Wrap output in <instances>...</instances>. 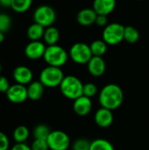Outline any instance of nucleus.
Returning <instances> with one entry per match:
<instances>
[{"instance_id":"nucleus-1","label":"nucleus","mask_w":149,"mask_h":150,"mask_svg":"<svg viewBox=\"0 0 149 150\" xmlns=\"http://www.w3.org/2000/svg\"><path fill=\"white\" fill-rule=\"evenodd\" d=\"M124 93L120 86L115 83L106 84L99 92L98 101L103 108L114 111L123 103Z\"/></svg>"},{"instance_id":"nucleus-29","label":"nucleus","mask_w":149,"mask_h":150,"mask_svg":"<svg viewBox=\"0 0 149 150\" xmlns=\"http://www.w3.org/2000/svg\"><path fill=\"white\" fill-rule=\"evenodd\" d=\"M30 147L32 150H49L47 140L34 139V141L32 142Z\"/></svg>"},{"instance_id":"nucleus-27","label":"nucleus","mask_w":149,"mask_h":150,"mask_svg":"<svg viewBox=\"0 0 149 150\" xmlns=\"http://www.w3.org/2000/svg\"><path fill=\"white\" fill-rule=\"evenodd\" d=\"M97 87L95 83H87L83 84V95L88 98H92L97 94Z\"/></svg>"},{"instance_id":"nucleus-10","label":"nucleus","mask_w":149,"mask_h":150,"mask_svg":"<svg viewBox=\"0 0 149 150\" xmlns=\"http://www.w3.org/2000/svg\"><path fill=\"white\" fill-rule=\"evenodd\" d=\"M46 45L40 40L30 41L25 47V54L30 60H38L44 56Z\"/></svg>"},{"instance_id":"nucleus-24","label":"nucleus","mask_w":149,"mask_h":150,"mask_svg":"<svg viewBox=\"0 0 149 150\" xmlns=\"http://www.w3.org/2000/svg\"><path fill=\"white\" fill-rule=\"evenodd\" d=\"M51 133V130L48 126L45 124H39L33 129V137L34 139L47 140Z\"/></svg>"},{"instance_id":"nucleus-20","label":"nucleus","mask_w":149,"mask_h":150,"mask_svg":"<svg viewBox=\"0 0 149 150\" xmlns=\"http://www.w3.org/2000/svg\"><path fill=\"white\" fill-rule=\"evenodd\" d=\"M107 44L104 40H96L90 45L93 56L102 57L107 52Z\"/></svg>"},{"instance_id":"nucleus-28","label":"nucleus","mask_w":149,"mask_h":150,"mask_svg":"<svg viewBox=\"0 0 149 150\" xmlns=\"http://www.w3.org/2000/svg\"><path fill=\"white\" fill-rule=\"evenodd\" d=\"M90 142L87 139H78L73 143V150H90Z\"/></svg>"},{"instance_id":"nucleus-6","label":"nucleus","mask_w":149,"mask_h":150,"mask_svg":"<svg viewBox=\"0 0 149 150\" xmlns=\"http://www.w3.org/2000/svg\"><path fill=\"white\" fill-rule=\"evenodd\" d=\"M56 19V12L54 8L47 4L40 5L33 12V20L35 23L44 27L52 26Z\"/></svg>"},{"instance_id":"nucleus-4","label":"nucleus","mask_w":149,"mask_h":150,"mask_svg":"<svg viewBox=\"0 0 149 150\" xmlns=\"http://www.w3.org/2000/svg\"><path fill=\"white\" fill-rule=\"evenodd\" d=\"M64 76L61 68L47 66L41 70L40 74V82L45 87L54 88L60 86Z\"/></svg>"},{"instance_id":"nucleus-11","label":"nucleus","mask_w":149,"mask_h":150,"mask_svg":"<svg viewBox=\"0 0 149 150\" xmlns=\"http://www.w3.org/2000/svg\"><path fill=\"white\" fill-rule=\"evenodd\" d=\"M12 76L16 83L26 85L32 82L33 74H32V71L28 67L21 65L14 69Z\"/></svg>"},{"instance_id":"nucleus-18","label":"nucleus","mask_w":149,"mask_h":150,"mask_svg":"<svg viewBox=\"0 0 149 150\" xmlns=\"http://www.w3.org/2000/svg\"><path fill=\"white\" fill-rule=\"evenodd\" d=\"M45 29L46 28L44 26L34 22L33 24L30 25L29 27L27 28V37L29 38V40H31V41L40 40V39H42L44 36Z\"/></svg>"},{"instance_id":"nucleus-2","label":"nucleus","mask_w":149,"mask_h":150,"mask_svg":"<svg viewBox=\"0 0 149 150\" xmlns=\"http://www.w3.org/2000/svg\"><path fill=\"white\" fill-rule=\"evenodd\" d=\"M59 87L61 94L68 99L76 100L79 97L83 96V83L75 76H64Z\"/></svg>"},{"instance_id":"nucleus-31","label":"nucleus","mask_w":149,"mask_h":150,"mask_svg":"<svg viewBox=\"0 0 149 150\" xmlns=\"http://www.w3.org/2000/svg\"><path fill=\"white\" fill-rule=\"evenodd\" d=\"M10 86H11V84H10L9 80L5 76L0 75V92L6 93L7 91L9 90Z\"/></svg>"},{"instance_id":"nucleus-8","label":"nucleus","mask_w":149,"mask_h":150,"mask_svg":"<svg viewBox=\"0 0 149 150\" xmlns=\"http://www.w3.org/2000/svg\"><path fill=\"white\" fill-rule=\"evenodd\" d=\"M50 150H68L70 146L69 136L63 131H51L47 139Z\"/></svg>"},{"instance_id":"nucleus-3","label":"nucleus","mask_w":149,"mask_h":150,"mask_svg":"<svg viewBox=\"0 0 149 150\" xmlns=\"http://www.w3.org/2000/svg\"><path fill=\"white\" fill-rule=\"evenodd\" d=\"M43 59L48 66L61 68L66 64L68 54L62 47L56 44L47 47Z\"/></svg>"},{"instance_id":"nucleus-7","label":"nucleus","mask_w":149,"mask_h":150,"mask_svg":"<svg viewBox=\"0 0 149 150\" xmlns=\"http://www.w3.org/2000/svg\"><path fill=\"white\" fill-rule=\"evenodd\" d=\"M69 56L71 60L77 64H87L93 55L90 45L83 42H76L71 46Z\"/></svg>"},{"instance_id":"nucleus-16","label":"nucleus","mask_w":149,"mask_h":150,"mask_svg":"<svg viewBox=\"0 0 149 150\" xmlns=\"http://www.w3.org/2000/svg\"><path fill=\"white\" fill-rule=\"evenodd\" d=\"M97 14L92 8H84L78 11L76 21L83 26H89L95 24Z\"/></svg>"},{"instance_id":"nucleus-30","label":"nucleus","mask_w":149,"mask_h":150,"mask_svg":"<svg viewBox=\"0 0 149 150\" xmlns=\"http://www.w3.org/2000/svg\"><path fill=\"white\" fill-rule=\"evenodd\" d=\"M10 148V142L8 136L3 133L0 132V150H8Z\"/></svg>"},{"instance_id":"nucleus-25","label":"nucleus","mask_w":149,"mask_h":150,"mask_svg":"<svg viewBox=\"0 0 149 150\" xmlns=\"http://www.w3.org/2000/svg\"><path fill=\"white\" fill-rule=\"evenodd\" d=\"M90 150H115L113 145L105 139H96L90 143Z\"/></svg>"},{"instance_id":"nucleus-13","label":"nucleus","mask_w":149,"mask_h":150,"mask_svg":"<svg viewBox=\"0 0 149 150\" xmlns=\"http://www.w3.org/2000/svg\"><path fill=\"white\" fill-rule=\"evenodd\" d=\"M94 120L96 124L102 128L109 127L113 122V114L112 111L106 108H99L94 116Z\"/></svg>"},{"instance_id":"nucleus-15","label":"nucleus","mask_w":149,"mask_h":150,"mask_svg":"<svg viewBox=\"0 0 149 150\" xmlns=\"http://www.w3.org/2000/svg\"><path fill=\"white\" fill-rule=\"evenodd\" d=\"M116 7V0H94L92 9L97 15H109Z\"/></svg>"},{"instance_id":"nucleus-34","label":"nucleus","mask_w":149,"mask_h":150,"mask_svg":"<svg viewBox=\"0 0 149 150\" xmlns=\"http://www.w3.org/2000/svg\"><path fill=\"white\" fill-rule=\"evenodd\" d=\"M11 2H12V0H0V5L4 8H11Z\"/></svg>"},{"instance_id":"nucleus-36","label":"nucleus","mask_w":149,"mask_h":150,"mask_svg":"<svg viewBox=\"0 0 149 150\" xmlns=\"http://www.w3.org/2000/svg\"><path fill=\"white\" fill-rule=\"evenodd\" d=\"M1 71H2V66H1V63H0V74H1Z\"/></svg>"},{"instance_id":"nucleus-33","label":"nucleus","mask_w":149,"mask_h":150,"mask_svg":"<svg viewBox=\"0 0 149 150\" xmlns=\"http://www.w3.org/2000/svg\"><path fill=\"white\" fill-rule=\"evenodd\" d=\"M11 150H32V149L25 143H16L12 146Z\"/></svg>"},{"instance_id":"nucleus-21","label":"nucleus","mask_w":149,"mask_h":150,"mask_svg":"<svg viewBox=\"0 0 149 150\" xmlns=\"http://www.w3.org/2000/svg\"><path fill=\"white\" fill-rule=\"evenodd\" d=\"M140 39V33L133 25H126L125 26L124 30V40L130 44L136 43Z\"/></svg>"},{"instance_id":"nucleus-9","label":"nucleus","mask_w":149,"mask_h":150,"mask_svg":"<svg viewBox=\"0 0 149 150\" xmlns=\"http://www.w3.org/2000/svg\"><path fill=\"white\" fill-rule=\"evenodd\" d=\"M5 94L7 99L13 104H22L28 98L27 88L25 85L18 83L11 85Z\"/></svg>"},{"instance_id":"nucleus-12","label":"nucleus","mask_w":149,"mask_h":150,"mask_svg":"<svg viewBox=\"0 0 149 150\" xmlns=\"http://www.w3.org/2000/svg\"><path fill=\"white\" fill-rule=\"evenodd\" d=\"M73 109L76 115L80 117L87 116L92 109V102L90 98L83 95L74 100Z\"/></svg>"},{"instance_id":"nucleus-35","label":"nucleus","mask_w":149,"mask_h":150,"mask_svg":"<svg viewBox=\"0 0 149 150\" xmlns=\"http://www.w3.org/2000/svg\"><path fill=\"white\" fill-rule=\"evenodd\" d=\"M4 40V33L0 32V43H2Z\"/></svg>"},{"instance_id":"nucleus-19","label":"nucleus","mask_w":149,"mask_h":150,"mask_svg":"<svg viewBox=\"0 0 149 150\" xmlns=\"http://www.w3.org/2000/svg\"><path fill=\"white\" fill-rule=\"evenodd\" d=\"M60 39V32L54 26H49L45 29L43 40L47 46L56 45Z\"/></svg>"},{"instance_id":"nucleus-23","label":"nucleus","mask_w":149,"mask_h":150,"mask_svg":"<svg viewBox=\"0 0 149 150\" xmlns=\"http://www.w3.org/2000/svg\"><path fill=\"white\" fill-rule=\"evenodd\" d=\"M32 4V0H12L11 9L17 13H23L27 11Z\"/></svg>"},{"instance_id":"nucleus-22","label":"nucleus","mask_w":149,"mask_h":150,"mask_svg":"<svg viewBox=\"0 0 149 150\" xmlns=\"http://www.w3.org/2000/svg\"><path fill=\"white\" fill-rule=\"evenodd\" d=\"M29 135V129L25 126H18L14 129L13 132V139L16 143H25Z\"/></svg>"},{"instance_id":"nucleus-17","label":"nucleus","mask_w":149,"mask_h":150,"mask_svg":"<svg viewBox=\"0 0 149 150\" xmlns=\"http://www.w3.org/2000/svg\"><path fill=\"white\" fill-rule=\"evenodd\" d=\"M27 88V95L28 98L32 101L40 100L44 94L45 86L40 81H33L28 84Z\"/></svg>"},{"instance_id":"nucleus-32","label":"nucleus","mask_w":149,"mask_h":150,"mask_svg":"<svg viewBox=\"0 0 149 150\" xmlns=\"http://www.w3.org/2000/svg\"><path fill=\"white\" fill-rule=\"evenodd\" d=\"M95 24L100 27H105L108 25V18L105 15H97Z\"/></svg>"},{"instance_id":"nucleus-37","label":"nucleus","mask_w":149,"mask_h":150,"mask_svg":"<svg viewBox=\"0 0 149 150\" xmlns=\"http://www.w3.org/2000/svg\"><path fill=\"white\" fill-rule=\"evenodd\" d=\"M136 1H143V0H136Z\"/></svg>"},{"instance_id":"nucleus-5","label":"nucleus","mask_w":149,"mask_h":150,"mask_svg":"<svg viewBox=\"0 0 149 150\" xmlns=\"http://www.w3.org/2000/svg\"><path fill=\"white\" fill-rule=\"evenodd\" d=\"M125 26L119 23L108 24L103 31V40L107 45L115 46L124 40Z\"/></svg>"},{"instance_id":"nucleus-26","label":"nucleus","mask_w":149,"mask_h":150,"mask_svg":"<svg viewBox=\"0 0 149 150\" xmlns=\"http://www.w3.org/2000/svg\"><path fill=\"white\" fill-rule=\"evenodd\" d=\"M12 24L11 18L5 13H0V32H7Z\"/></svg>"},{"instance_id":"nucleus-14","label":"nucleus","mask_w":149,"mask_h":150,"mask_svg":"<svg viewBox=\"0 0 149 150\" xmlns=\"http://www.w3.org/2000/svg\"><path fill=\"white\" fill-rule=\"evenodd\" d=\"M87 65L89 73L95 77L103 76L106 69L105 62L100 56H92V58L90 60Z\"/></svg>"}]
</instances>
